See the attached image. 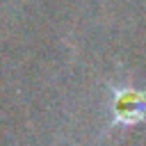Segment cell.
Wrapping results in <instances>:
<instances>
[{"instance_id":"1","label":"cell","mask_w":146,"mask_h":146,"mask_svg":"<svg viewBox=\"0 0 146 146\" xmlns=\"http://www.w3.org/2000/svg\"><path fill=\"white\" fill-rule=\"evenodd\" d=\"M114 121L132 125L146 116V96L137 89H116L114 91Z\"/></svg>"}]
</instances>
